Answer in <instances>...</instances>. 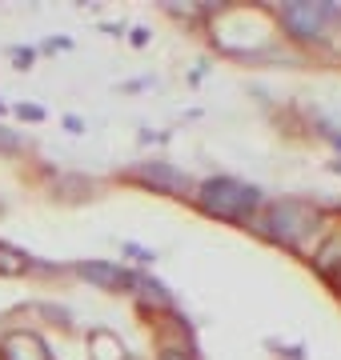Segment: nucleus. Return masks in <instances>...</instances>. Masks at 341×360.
Returning <instances> with one entry per match:
<instances>
[{
  "mask_svg": "<svg viewBox=\"0 0 341 360\" xmlns=\"http://www.w3.org/2000/svg\"><path fill=\"white\" fill-rule=\"evenodd\" d=\"M25 264H28V260L20 257V252H13V248L0 245V272H8V276H13V272H25Z\"/></svg>",
  "mask_w": 341,
  "mask_h": 360,
  "instance_id": "obj_6",
  "label": "nucleus"
},
{
  "mask_svg": "<svg viewBox=\"0 0 341 360\" xmlns=\"http://www.w3.org/2000/svg\"><path fill=\"white\" fill-rule=\"evenodd\" d=\"M4 360H49V352H44V345H40L37 336L13 333L4 340Z\"/></svg>",
  "mask_w": 341,
  "mask_h": 360,
  "instance_id": "obj_4",
  "label": "nucleus"
},
{
  "mask_svg": "<svg viewBox=\"0 0 341 360\" xmlns=\"http://www.w3.org/2000/svg\"><path fill=\"white\" fill-rule=\"evenodd\" d=\"M314 224H317L314 212L305 205H293V200H285V205H277L269 212V232L277 240H297L302 232H314Z\"/></svg>",
  "mask_w": 341,
  "mask_h": 360,
  "instance_id": "obj_3",
  "label": "nucleus"
},
{
  "mask_svg": "<svg viewBox=\"0 0 341 360\" xmlns=\"http://www.w3.org/2000/svg\"><path fill=\"white\" fill-rule=\"evenodd\" d=\"M201 205H205V212H213V217L237 220V217H245L249 208H257V193L245 188V184H237V180H209V184L201 188Z\"/></svg>",
  "mask_w": 341,
  "mask_h": 360,
  "instance_id": "obj_1",
  "label": "nucleus"
},
{
  "mask_svg": "<svg viewBox=\"0 0 341 360\" xmlns=\"http://www.w3.org/2000/svg\"><path fill=\"white\" fill-rule=\"evenodd\" d=\"M281 20H285V28L293 37L314 40L317 32L333 20V4H305V0H293V4L281 8Z\"/></svg>",
  "mask_w": 341,
  "mask_h": 360,
  "instance_id": "obj_2",
  "label": "nucleus"
},
{
  "mask_svg": "<svg viewBox=\"0 0 341 360\" xmlns=\"http://www.w3.org/2000/svg\"><path fill=\"white\" fill-rule=\"evenodd\" d=\"M161 360H189V356H181V352H165Z\"/></svg>",
  "mask_w": 341,
  "mask_h": 360,
  "instance_id": "obj_7",
  "label": "nucleus"
},
{
  "mask_svg": "<svg viewBox=\"0 0 341 360\" xmlns=\"http://www.w3.org/2000/svg\"><path fill=\"white\" fill-rule=\"evenodd\" d=\"M80 276L105 284V288H125V284H129V272L113 269V264H80Z\"/></svg>",
  "mask_w": 341,
  "mask_h": 360,
  "instance_id": "obj_5",
  "label": "nucleus"
}]
</instances>
